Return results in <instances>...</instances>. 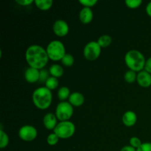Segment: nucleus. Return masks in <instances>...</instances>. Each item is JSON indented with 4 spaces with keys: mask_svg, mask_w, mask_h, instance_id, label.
Returning <instances> with one entry per match:
<instances>
[{
    "mask_svg": "<svg viewBox=\"0 0 151 151\" xmlns=\"http://www.w3.org/2000/svg\"><path fill=\"white\" fill-rule=\"evenodd\" d=\"M52 29L54 33L58 37H64L69 32V25L64 20L59 19L53 24Z\"/></svg>",
    "mask_w": 151,
    "mask_h": 151,
    "instance_id": "9",
    "label": "nucleus"
},
{
    "mask_svg": "<svg viewBox=\"0 0 151 151\" xmlns=\"http://www.w3.org/2000/svg\"><path fill=\"white\" fill-rule=\"evenodd\" d=\"M129 142H130V145L132 146V147H134L135 149L139 148V147L142 145V144L141 140H140L138 137H131V138L130 139Z\"/></svg>",
    "mask_w": 151,
    "mask_h": 151,
    "instance_id": "27",
    "label": "nucleus"
},
{
    "mask_svg": "<svg viewBox=\"0 0 151 151\" xmlns=\"http://www.w3.org/2000/svg\"><path fill=\"white\" fill-rule=\"evenodd\" d=\"M50 72L49 70H47L45 69H42L40 70V77H39V81L40 83H45L46 81H47L49 78H50Z\"/></svg>",
    "mask_w": 151,
    "mask_h": 151,
    "instance_id": "26",
    "label": "nucleus"
},
{
    "mask_svg": "<svg viewBox=\"0 0 151 151\" xmlns=\"http://www.w3.org/2000/svg\"><path fill=\"white\" fill-rule=\"evenodd\" d=\"M112 42V38L110 35H103L100 37H99L97 40V43L100 46L101 48H106L109 47Z\"/></svg>",
    "mask_w": 151,
    "mask_h": 151,
    "instance_id": "19",
    "label": "nucleus"
},
{
    "mask_svg": "<svg viewBox=\"0 0 151 151\" xmlns=\"http://www.w3.org/2000/svg\"><path fill=\"white\" fill-rule=\"evenodd\" d=\"M93 16V12L90 7H85L81 9V12L79 13V19L81 22L84 24H89L90 22L92 21Z\"/></svg>",
    "mask_w": 151,
    "mask_h": 151,
    "instance_id": "14",
    "label": "nucleus"
},
{
    "mask_svg": "<svg viewBox=\"0 0 151 151\" xmlns=\"http://www.w3.org/2000/svg\"><path fill=\"white\" fill-rule=\"evenodd\" d=\"M125 62L130 70L139 72L144 69L146 60L141 52L132 50L125 54Z\"/></svg>",
    "mask_w": 151,
    "mask_h": 151,
    "instance_id": "3",
    "label": "nucleus"
},
{
    "mask_svg": "<svg viewBox=\"0 0 151 151\" xmlns=\"http://www.w3.org/2000/svg\"><path fill=\"white\" fill-rule=\"evenodd\" d=\"M38 135V131L35 127L26 125L22 126L19 131V137L24 142H32Z\"/></svg>",
    "mask_w": 151,
    "mask_h": 151,
    "instance_id": "8",
    "label": "nucleus"
},
{
    "mask_svg": "<svg viewBox=\"0 0 151 151\" xmlns=\"http://www.w3.org/2000/svg\"><path fill=\"white\" fill-rule=\"evenodd\" d=\"M58 140H59V137H58L54 132L49 134V136L47 137V143H48V145H50L51 146L55 145L58 142Z\"/></svg>",
    "mask_w": 151,
    "mask_h": 151,
    "instance_id": "25",
    "label": "nucleus"
},
{
    "mask_svg": "<svg viewBox=\"0 0 151 151\" xmlns=\"http://www.w3.org/2000/svg\"><path fill=\"white\" fill-rule=\"evenodd\" d=\"M53 132L59 137V139H69L75 134V125L71 121L60 122L56 125Z\"/></svg>",
    "mask_w": 151,
    "mask_h": 151,
    "instance_id": "5",
    "label": "nucleus"
},
{
    "mask_svg": "<svg viewBox=\"0 0 151 151\" xmlns=\"http://www.w3.org/2000/svg\"><path fill=\"white\" fill-rule=\"evenodd\" d=\"M49 72H50V75L52 77H55L56 78H59L63 75V69L60 65L57 64H52L49 69Z\"/></svg>",
    "mask_w": 151,
    "mask_h": 151,
    "instance_id": "16",
    "label": "nucleus"
},
{
    "mask_svg": "<svg viewBox=\"0 0 151 151\" xmlns=\"http://www.w3.org/2000/svg\"><path fill=\"white\" fill-rule=\"evenodd\" d=\"M46 50H47L49 58L53 61L61 60L66 54L64 45L61 41L58 40L50 41L47 45Z\"/></svg>",
    "mask_w": 151,
    "mask_h": 151,
    "instance_id": "4",
    "label": "nucleus"
},
{
    "mask_svg": "<svg viewBox=\"0 0 151 151\" xmlns=\"http://www.w3.org/2000/svg\"><path fill=\"white\" fill-rule=\"evenodd\" d=\"M124 79L128 83H133L135 82L137 79V75L136 72L132 70H128L127 71L124 75Z\"/></svg>",
    "mask_w": 151,
    "mask_h": 151,
    "instance_id": "21",
    "label": "nucleus"
},
{
    "mask_svg": "<svg viewBox=\"0 0 151 151\" xmlns=\"http://www.w3.org/2000/svg\"><path fill=\"white\" fill-rule=\"evenodd\" d=\"M35 4L41 10H47L52 6V0H35Z\"/></svg>",
    "mask_w": 151,
    "mask_h": 151,
    "instance_id": "17",
    "label": "nucleus"
},
{
    "mask_svg": "<svg viewBox=\"0 0 151 151\" xmlns=\"http://www.w3.org/2000/svg\"><path fill=\"white\" fill-rule=\"evenodd\" d=\"M144 70H145L146 72L151 74V57L149 58L147 60H146Z\"/></svg>",
    "mask_w": 151,
    "mask_h": 151,
    "instance_id": "31",
    "label": "nucleus"
},
{
    "mask_svg": "<svg viewBox=\"0 0 151 151\" xmlns=\"http://www.w3.org/2000/svg\"><path fill=\"white\" fill-rule=\"evenodd\" d=\"M142 3V0H126L125 4L131 9H135L139 7Z\"/></svg>",
    "mask_w": 151,
    "mask_h": 151,
    "instance_id": "24",
    "label": "nucleus"
},
{
    "mask_svg": "<svg viewBox=\"0 0 151 151\" xmlns=\"http://www.w3.org/2000/svg\"><path fill=\"white\" fill-rule=\"evenodd\" d=\"M145 10H146V13H147V14L150 17H151V1H150V2L147 4Z\"/></svg>",
    "mask_w": 151,
    "mask_h": 151,
    "instance_id": "33",
    "label": "nucleus"
},
{
    "mask_svg": "<svg viewBox=\"0 0 151 151\" xmlns=\"http://www.w3.org/2000/svg\"><path fill=\"white\" fill-rule=\"evenodd\" d=\"M70 94V90H69V88L68 87L62 86L58 91V98L61 102H63L66 99L69 98Z\"/></svg>",
    "mask_w": 151,
    "mask_h": 151,
    "instance_id": "18",
    "label": "nucleus"
},
{
    "mask_svg": "<svg viewBox=\"0 0 151 151\" xmlns=\"http://www.w3.org/2000/svg\"><path fill=\"white\" fill-rule=\"evenodd\" d=\"M137 151H151V142H145L142 144Z\"/></svg>",
    "mask_w": 151,
    "mask_h": 151,
    "instance_id": "29",
    "label": "nucleus"
},
{
    "mask_svg": "<svg viewBox=\"0 0 151 151\" xmlns=\"http://www.w3.org/2000/svg\"><path fill=\"white\" fill-rule=\"evenodd\" d=\"M57 117H56L55 114L52 113H47L44 115V118H43V123H44V127L47 128V130H53L55 128L56 125H58L57 122Z\"/></svg>",
    "mask_w": 151,
    "mask_h": 151,
    "instance_id": "12",
    "label": "nucleus"
},
{
    "mask_svg": "<svg viewBox=\"0 0 151 151\" xmlns=\"http://www.w3.org/2000/svg\"><path fill=\"white\" fill-rule=\"evenodd\" d=\"M74 62H75V58H74L73 56L70 54H68L66 53L64 55V57L62 58L61 63H63V65H64L65 66H67V67H70L72 65L74 64Z\"/></svg>",
    "mask_w": 151,
    "mask_h": 151,
    "instance_id": "23",
    "label": "nucleus"
},
{
    "mask_svg": "<svg viewBox=\"0 0 151 151\" xmlns=\"http://www.w3.org/2000/svg\"><path fill=\"white\" fill-rule=\"evenodd\" d=\"M25 58L29 67L41 70L44 69L49 61L47 50L38 44L31 45L27 49Z\"/></svg>",
    "mask_w": 151,
    "mask_h": 151,
    "instance_id": "1",
    "label": "nucleus"
},
{
    "mask_svg": "<svg viewBox=\"0 0 151 151\" xmlns=\"http://www.w3.org/2000/svg\"><path fill=\"white\" fill-rule=\"evenodd\" d=\"M58 78H55V77H50V78L47 79V81H46L45 83V86L47 87V88L52 91V90H54L55 88H58Z\"/></svg>",
    "mask_w": 151,
    "mask_h": 151,
    "instance_id": "20",
    "label": "nucleus"
},
{
    "mask_svg": "<svg viewBox=\"0 0 151 151\" xmlns=\"http://www.w3.org/2000/svg\"><path fill=\"white\" fill-rule=\"evenodd\" d=\"M79 2L85 7H90L95 5L97 3V0H80Z\"/></svg>",
    "mask_w": 151,
    "mask_h": 151,
    "instance_id": "28",
    "label": "nucleus"
},
{
    "mask_svg": "<svg viewBox=\"0 0 151 151\" xmlns=\"http://www.w3.org/2000/svg\"><path fill=\"white\" fill-rule=\"evenodd\" d=\"M9 143V137L8 135L3 131L2 129H0V148L3 149L8 145Z\"/></svg>",
    "mask_w": 151,
    "mask_h": 151,
    "instance_id": "22",
    "label": "nucleus"
},
{
    "mask_svg": "<svg viewBox=\"0 0 151 151\" xmlns=\"http://www.w3.org/2000/svg\"><path fill=\"white\" fill-rule=\"evenodd\" d=\"M137 83L140 86L147 88L151 86V74L142 70L137 74Z\"/></svg>",
    "mask_w": 151,
    "mask_h": 151,
    "instance_id": "10",
    "label": "nucleus"
},
{
    "mask_svg": "<svg viewBox=\"0 0 151 151\" xmlns=\"http://www.w3.org/2000/svg\"><path fill=\"white\" fill-rule=\"evenodd\" d=\"M40 70L32 67H29L24 72V78L29 83H34L39 81Z\"/></svg>",
    "mask_w": 151,
    "mask_h": 151,
    "instance_id": "11",
    "label": "nucleus"
},
{
    "mask_svg": "<svg viewBox=\"0 0 151 151\" xmlns=\"http://www.w3.org/2000/svg\"><path fill=\"white\" fill-rule=\"evenodd\" d=\"M73 106L69 102H60L58 104L55 109V116L60 122L69 121L73 115Z\"/></svg>",
    "mask_w": 151,
    "mask_h": 151,
    "instance_id": "6",
    "label": "nucleus"
},
{
    "mask_svg": "<svg viewBox=\"0 0 151 151\" xmlns=\"http://www.w3.org/2000/svg\"><path fill=\"white\" fill-rule=\"evenodd\" d=\"M120 151H137V149H135L134 147H133L131 145H126L124 146Z\"/></svg>",
    "mask_w": 151,
    "mask_h": 151,
    "instance_id": "32",
    "label": "nucleus"
},
{
    "mask_svg": "<svg viewBox=\"0 0 151 151\" xmlns=\"http://www.w3.org/2000/svg\"><path fill=\"white\" fill-rule=\"evenodd\" d=\"M84 101H85V98L84 96L81 93L75 91V92L72 93L69 96V103L72 105V106H75V107H80L83 104Z\"/></svg>",
    "mask_w": 151,
    "mask_h": 151,
    "instance_id": "15",
    "label": "nucleus"
},
{
    "mask_svg": "<svg viewBox=\"0 0 151 151\" xmlns=\"http://www.w3.org/2000/svg\"><path fill=\"white\" fill-rule=\"evenodd\" d=\"M35 1L33 0H16V2L22 6H27L32 4Z\"/></svg>",
    "mask_w": 151,
    "mask_h": 151,
    "instance_id": "30",
    "label": "nucleus"
},
{
    "mask_svg": "<svg viewBox=\"0 0 151 151\" xmlns=\"http://www.w3.org/2000/svg\"><path fill=\"white\" fill-rule=\"evenodd\" d=\"M101 53V47L97 41H90L83 49V55L88 60H95Z\"/></svg>",
    "mask_w": 151,
    "mask_h": 151,
    "instance_id": "7",
    "label": "nucleus"
},
{
    "mask_svg": "<svg viewBox=\"0 0 151 151\" xmlns=\"http://www.w3.org/2000/svg\"><path fill=\"white\" fill-rule=\"evenodd\" d=\"M32 98L35 107L41 110H45L51 105L52 94L51 91L46 86L39 87L33 91Z\"/></svg>",
    "mask_w": 151,
    "mask_h": 151,
    "instance_id": "2",
    "label": "nucleus"
},
{
    "mask_svg": "<svg viewBox=\"0 0 151 151\" xmlns=\"http://www.w3.org/2000/svg\"><path fill=\"white\" fill-rule=\"evenodd\" d=\"M122 123L127 127H132L137 121V116L133 111H128L125 112L122 118Z\"/></svg>",
    "mask_w": 151,
    "mask_h": 151,
    "instance_id": "13",
    "label": "nucleus"
}]
</instances>
